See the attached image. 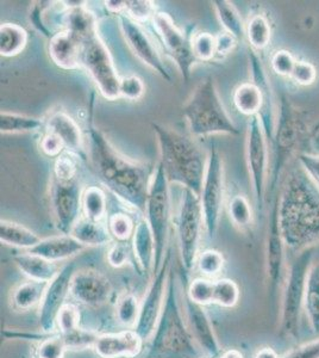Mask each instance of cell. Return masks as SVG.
<instances>
[{
    "label": "cell",
    "mask_w": 319,
    "mask_h": 358,
    "mask_svg": "<svg viewBox=\"0 0 319 358\" xmlns=\"http://www.w3.org/2000/svg\"><path fill=\"white\" fill-rule=\"evenodd\" d=\"M71 236L86 248H99L112 243L113 238L107 224L103 221H94L81 216L74 226Z\"/></svg>",
    "instance_id": "83f0119b"
},
{
    "label": "cell",
    "mask_w": 319,
    "mask_h": 358,
    "mask_svg": "<svg viewBox=\"0 0 319 358\" xmlns=\"http://www.w3.org/2000/svg\"><path fill=\"white\" fill-rule=\"evenodd\" d=\"M311 261L312 251L307 248L297 257L287 275L281 312V334L287 337L295 338L298 334L300 308L304 303L307 273L311 266Z\"/></svg>",
    "instance_id": "7c38bea8"
},
{
    "label": "cell",
    "mask_w": 319,
    "mask_h": 358,
    "mask_svg": "<svg viewBox=\"0 0 319 358\" xmlns=\"http://www.w3.org/2000/svg\"><path fill=\"white\" fill-rule=\"evenodd\" d=\"M246 37L255 52L259 53L267 48L272 40L269 18L262 13H253L246 23Z\"/></svg>",
    "instance_id": "d590c367"
},
{
    "label": "cell",
    "mask_w": 319,
    "mask_h": 358,
    "mask_svg": "<svg viewBox=\"0 0 319 358\" xmlns=\"http://www.w3.org/2000/svg\"><path fill=\"white\" fill-rule=\"evenodd\" d=\"M151 24L158 35L163 50L175 62L185 82L190 80L191 73L198 60L192 50V37L178 28L173 18L167 13H156Z\"/></svg>",
    "instance_id": "5bb4252c"
},
{
    "label": "cell",
    "mask_w": 319,
    "mask_h": 358,
    "mask_svg": "<svg viewBox=\"0 0 319 358\" xmlns=\"http://www.w3.org/2000/svg\"><path fill=\"white\" fill-rule=\"evenodd\" d=\"M49 57L61 69L75 71L81 69L82 40L68 30L55 34L48 45Z\"/></svg>",
    "instance_id": "cb8c5ba5"
},
{
    "label": "cell",
    "mask_w": 319,
    "mask_h": 358,
    "mask_svg": "<svg viewBox=\"0 0 319 358\" xmlns=\"http://www.w3.org/2000/svg\"><path fill=\"white\" fill-rule=\"evenodd\" d=\"M107 227L116 241H128L133 238L136 224L126 213H113L107 217Z\"/></svg>",
    "instance_id": "b9f144b4"
},
{
    "label": "cell",
    "mask_w": 319,
    "mask_h": 358,
    "mask_svg": "<svg viewBox=\"0 0 319 358\" xmlns=\"http://www.w3.org/2000/svg\"><path fill=\"white\" fill-rule=\"evenodd\" d=\"M283 358H319V339L299 346Z\"/></svg>",
    "instance_id": "680465c9"
},
{
    "label": "cell",
    "mask_w": 319,
    "mask_h": 358,
    "mask_svg": "<svg viewBox=\"0 0 319 358\" xmlns=\"http://www.w3.org/2000/svg\"><path fill=\"white\" fill-rule=\"evenodd\" d=\"M81 69L89 73L105 99L116 101L121 98V77L118 76L109 48L99 36V31L82 38Z\"/></svg>",
    "instance_id": "9c48e42d"
},
{
    "label": "cell",
    "mask_w": 319,
    "mask_h": 358,
    "mask_svg": "<svg viewBox=\"0 0 319 358\" xmlns=\"http://www.w3.org/2000/svg\"><path fill=\"white\" fill-rule=\"evenodd\" d=\"M160 152V164L166 172L168 183L180 185L200 196L207 171V152L187 135L161 123H150Z\"/></svg>",
    "instance_id": "3957f363"
},
{
    "label": "cell",
    "mask_w": 319,
    "mask_h": 358,
    "mask_svg": "<svg viewBox=\"0 0 319 358\" xmlns=\"http://www.w3.org/2000/svg\"><path fill=\"white\" fill-rule=\"evenodd\" d=\"M278 199L272 208L271 220L266 241V275L272 289H276L283 281L285 262V241H283L278 216Z\"/></svg>",
    "instance_id": "7402d4cb"
},
{
    "label": "cell",
    "mask_w": 319,
    "mask_h": 358,
    "mask_svg": "<svg viewBox=\"0 0 319 358\" xmlns=\"http://www.w3.org/2000/svg\"><path fill=\"white\" fill-rule=\"evenodd\" d=\"M184 310L191 334L205 358H218L222 354L221 344L214 334V326L202 306L191 301L186 294L182 296Z\"/></svg>",
    "instance_id": "d6986e66"
},
{
    "label": "cell",
    "mask_w": 319,
    "mask_h": 358,
    "mask_svg": "<svg viewBox=\"0 0 319 358\" xmlns=\"http://www.w3.org/2000/svg\"><path fill=\"white\" fill-rule=\"evenodd\" d=\"M144 341L135 330L98 336L94 349L101 358H133L141 354Z\"/></svg>",
    "instance_id": "603a6c76"
},
{
    "label": "cell",
    "mask_w": 319,
    "mask_h": 358,
    "mask_svg": "<svg viewBox=\"0 0 319 358\" xmlns=\"http://www.w3.org/2000/svg\"><path fill=\"white\" fill-rule=\"evenodd\" d=\"M239 40L230 34L222 31L216 35V59H224L234 52L239 45Z\"/></svg>",
    "instance_id": "9f6ffc18"
},
{
    "label": "cell",
    "mask_w": 319,
    "mask_h": 358,
    "mask_svg": "<svg viewBox=\"0 0 319 358\" xmlns=\"http://www.w3.org/2000/svg\"><path fill=\"white\" fill-rule=\"evenodd\" d=\"M143 358H202L187 324L182 296L173 271L167 285L166 300Z\"/></svg>",
    "instance_id": "277c9868"
},
{
    "label": "cell",
    "mask_w": 319,
    "mask_h": 358,
    "mask_svg": "<svg viewBox=\"0 0 319 358\" xmlns=\"http://www.w3.org/2000/svg\"><path fill=\"white\" fill-rule=\"evenodd\" d=\"M199 197L202 203L205 232L209 238H214L218 231L225 200L224 162L218 148L214 145L207 151V171Z\"/></svg>",
    "instance_id": "30bf717a"
},
{
    "label": "cell",
    "mask_w": 319,
    "mask_h": 358,
    "mask_svg": "<svg viewBox=\"0 0 319 358\" xmlns=\"http://www.w3.org/2000/svg\"><path fill=\"white\" fill-rule=\"evenodd\" d=\"M228 213L235 227L239 231H246L251 227L254 221L253 209L246 196L237 194L231 197L228 203Z\"/></svg>",
    "instance_id": "f35d334b"
},
{
    "label": "cell",
    "mask_w": 319,
    "mask_h": 358,
    "mask_svg": "<svg viewBox=\"0 0 319 358\" xmlns=\"http://www.w3.org/2000/svg\"><path fill=\"white\" fill-rule=\"evenodd\" d=\"M234 106L241 114L253 117L262 109L263 94L259 86L253 82H246L235 90Z\"/></svg>",
    "instance_id": "1f68e13d"
},
{
    "label": "cell",
    "mask_w": 319,
    "mask_h": 358,
    "mask_svg": "<svg viewBox=\"0 0 319 358\" xmlns=\"http://www.w3.org/2000/svg\"><path fill=\"white\" fill-rule=\"evenodd\" d=\"M124 13L133 21L142 24L146 22L153 21L156 10L154 1L150 0H126Z\"/></svg>",
    "instance_id": "7dc6e473"
},
{
    "label": "cell",
    "mask_w": 319,
    "mask_h": 358,
    "mask_svg": "<svg viewBox=\"0 0 319 358\" xmlns=\"http://www.w3.org/2000/svg\"><path fill=\"white\" fill-rule=\"evenodd\" d=\"M75 271V263H67L60 268L53 281L49 282L38 312V322L42 332L52 334L57 330V315L66 305V299L71 294V283Z\"/></svg>",
    "instance_id": "e0dca14e"
},
{
    "label": "cell",
    "mask_w": 319,
    "mask_h": 358,
    "mask_svg": "<svg viewBox=\"0 0 319 358\" xmlns=\"http://www.w3.org/2000/svg\"><path fill=\"white\" fill-rule=\"evenodd\" d=\"M68 345L64 336L45 338L37 349V358H64Z\"/></svg>",
    "instance_id": "681fc988"
},
{
    "label": "cell",
    "mask_w": 319,
    "mask_h": 358,
    "mask_svg": "<svg viewBox=\"0 0 319 358\" xmlns=\"http://www.w3.org/2000/svg\"><path fill=\"white\" fill-rule=\"evenodd\" d=\"M131 252L133 248L131 244H128V241H116L110 246L106 255V261L113 268H123L129 263Z\"/></svg>",
    "instance_id": "816d5d0a"
},
{
    "label": "cell",
    "mask_w": 319,
    "mask_h": 358,
    "mask_svg": "<svg viewBox=\"0 0 319 358\" xmlns=\"http://www.w3.org/2000/svg\"><path fill=\"white\" fill-rule=\"evenodd\" d=\"M82 184L79 178L60 180L52 177L49 202L55 227L60 234H71L82 214Z\"/></svg>",
    "instance_id": "4fadbf2b"
},
{
    "label": "cell",
    "mask_w": 319,
    "mask_h": 358,
    "mask_svg": "<svg viewBox=\"0 0 319 358\" xmlns=\"http://www.w3.org/2000/svg\"><path fill=\"white\" fill-rule=\"evenodd\" d=\"M305 131L306 126L304 122L303 113L286 96H283L280 98L274 136L271 143L273 148V165L268 182L271 192H274L283 169L297 151Z\"/></svg>",
    "instance_id": "8992f818"
},
{
    "label": "cell",
    "mask_w": 319,
    "mask_h": 358,
    "mask_svg": "<svg viewBox=\"0 0 319 358\" xmlns=\"http://www.w3.org/2000/svg\"><path fill=\"white\" fill-rule=\"evenodd\" d=\"M280 231L286 248L303 252L319 243V187L306 172L290 173L278 199Z\"/></svg>",
    "instance_id": "7a4b0ae2"
},
{
    "label": "cell",
    "mask_w": 319,
    "mask_h": 358,
    "mask_svg": "<svg viewBox=\"0 0 319 358\" xmlns=\"http://www.w3.org/2000/svg\"><path fill=\"white\" fill-rule=\"evenodd\" d=\"M182 115L194 138L239 134V128L231 120L219 97L218 90L212 77L204 78L194 87L182 106Z\"/></svg>",
    "instance_id": "5b68a950"
},
{
    "label": "cell",
    "mask_w": 319,
    "mask_h": 358,
    "mask_svg": "<svg viewBox=\"0 0 319 358\" xmlns=\"http://www.w3.org/2000/svg\"><path fill=\"white\" fill-rule=\"evenodd\" d=\"M57 329L62 336L73 334L80 329V313L75 306L66 303L57 315Z\"/></svg>",
    "instance_id": "c3c4849f"
},
{
    "label": "cell",
    "mask_w": 319,
    "mask_h": 358,
    "mask_svg": "<svg viewBox=\"0 0 319 358\" xmlns=\"http://www.w3.org/2000/svg\"><path fill=\"white\" fill-rule=\"evenodd\" d=\"M81 158L72 152L66 151L55 159L52 177L60 180L79 178V164Z\"/></svg>",
    "instance_id": "7bdbcfd3"
},
{
    "label": "cell",
    "mask_w": 319,
    "mask_h": 358,
    "mask_svg": "<svg viewBox=\"0 0 319 358\" xmlns=\"http://www.w3.org/2000/svg\"><path fill=\"white\" fill-rule=\"evenodd\" d=\"M218 358H244L241 351L236 350V349H230V350L224 351L221 354Z\"/></svg>",
    "instance_id": "6125c7cd"
},
{
    "label": "cell",
    "mask_w": 319,
    "mask_h": 358,
    "mask_svg": "<svg viewBox=\"0 0 319 358\" xmlns=\"http://www.w3.org/2000/svg\"><path fill=\"white\" fill-rule=\"evenodd\" d=\"M45 118L34 117L28 115L1 111L0 131L1 134H25L45 131Z\"/></svg>",
    "instance_id": "4dcf8cb0"
},
{
    "label": "cell",
    "mask_w": 319,
    "mask_h": 358,
    "mask_svg": "<svg viewBox=\"0 0 319 358\" xmlns=\"http://www.w3.org/2000/svg\"><path fill=\"white\" fill-rule=\"evenodd\" d=\"M104 4L110 13L117 15V16L126 11V0H109V1H104Z\"/></svg>",
    "instance_id": "91938a15"
},
{
    "label": "cell",
    "mask_w": 319,
    "mask_h": 358,
    "mask_svg": "<svg viewBox=\"0 0 319 358\" xmlns=\"http://www.w3.org/2000/svg\"><path fill=\"white\" fill-rule=\"evenodd\" d=\"M192 50L198 62H210L216 59V35L200 31L192 36Z\"/></svg>",
    "instance_id": "ee69618b"
},
{
    "label": "cell",
    "mask_w": 319,
    "mask_h": 358,
    "mask_svg": "<svg viewBox=\"0 0 319 358\" xmlns=\"http://www.w3.org/2000/svg\"><path fill=\"white\" fill-rule=\"evenodd\" d=\"M255 358H279L278 355L271 348H263L256 354Z\"/></svg>",
    "instance_id": "94428289"
},
{
    "label": "cell",
    "mask_w": 319,
    "mask_h": 358,
    "mask_svg": "<svg viewBox=\"0 0 319 358\" xmlns=\"http://www.w3.org/2000/svg\"><path fill=\"white\" fill-rule=\"evenodd\" d=\"M195 266L198 268L199 273H202V276L211 280L222 273L224 268V257L216 250H205L199 253Z\"/></svg>",
    "instance_id": "f6af8a7d"
},
{
    "label": "cell",
    "mask_w": 319,
    "mask_h": 358,
    "mask_svg": "<svg viewBox=\"0 0 319 358\" xmlns=\"http://www.w3.org/2000/svg\"><path fill=\"white\" fill-rule=\"evenodd\" d=\"M299 163L304 171L311 178L312 182L319 187V155L300 153Z\"/></svg>",
    "instance_id": "6f0895ef"
},
{
    "label": "cell",
    "mask_w": 319,
    "mask_h": 358,
    "mask_svg": "<svg viewBox=\"0 0 319 358\" xmlns=\"http://www.w3.org/2000/svg\"><path fill=\"white\" fill-rule=\"evenodd\" d=\"M178 234L179 252L182 266L187 273L195 268L202 241L204 215L200 197L188 189H182L179 203L178 215L175 220Z\"/></svg>",
    "instance_id": "52a82bcc"
},
{
    "label": "cell",
    "mask_w": 319,
    "mask_h": 358,
    "mask_svg": "<svg viewBox=\"0 0 319 358\" xmlns=\"http://www.w3.org/2000/svg\"><path fill=\"white\" fill-rule=\"evenodd\" d=\"M117 17L121 35L133 55L138 57L143 65L156 72L162 79L168 83L172 82V77L165 65L161 54L158 53V49L150 40L143 27L126 16V13H121Z\"/></svg>",
    "instance_id": "2e32d148"
},
{
    "label": "cell",
    "mask_w": 319,
    "mask_h": 358,
    "mask_svg": "<svg viewBox=\"0 0 319 358\" xmlns=\"http://www.w3.org/2000/svg\"><path fill=\"white\" fill-rule=\"evenodd\" d=\"M290 78L298 85L310 86L317 80V69L311 62L297 60Z\"/></svg>",
    "instance_id": "db71d44e"
},
{
    "label": "cell",
    "mask_w": 319,
    "mask_h": 358,
    "mask_svg": "<svg viewBox=\"0 0 319 358\" xmlns=\"http://www.w3.org/2000/svg\"><path fill=\"white\" fill-rule=\"evenodd\" d=\"M246 160L251 178L255 206L262 210L269 182V143L259 116L249 118L246 124Z\"/></svg>",
    "instance_id": "8fae6325"
},
{
    "label": "cell",
    "mask_w": 319,
    "mask_h": 358,
    "mask_svg": "<svg viewBox=\"0 0 319 358\" xmlns=\"http://www.w3.org/2000/svg\"><path fill=\"white\" fill-rule=\"evenodd\" d=\"M146 94V85L138 76H128L121 78L119 84V94L121 98H124L130 102L140 101Z\"/></svg>",
    "instance_id": "f907efd6"
},
{
    "label": "cell",
    "mask_w": 319,
    "mask_h": 358,
    "mask_svg": "<svg viewBox=\"0 0 319 358\" xmlns=\"http://www.w3.org/2000/svg\"><path fill=\"white\" fill-rule=\"evenodd\" d=\"M141 303L133 294L126 293L119 297L116 305V319L121 325L133 327L138 324Z\"/></svg>",
    "instance_id": "ab89813d"
},
{
    "label": "cell",
    "mask_w": 319,
    "mask_h": 358,
    "mask_svg": "<svg viewBox=\"0 0 319 358\" xmlns=\"http://www.w3.org/2000/svg\"><path fill=\"white\" fill-rule=\"evenodd\" d=\"M107 214V199L99 187H87L82 194V216L94 221H103Z\"/></svg>",
    "instance_id": "74e56055"
},
{
    "label": "cell",
    "mask_w": 319,
    "mask_h": 358,
    "mask_svg": "<svg viewBox=\"0 0 319 358\" xmlns=\"http://www.w3.org/2000/svg\"><path fill=\"white\" fill-rule=\"evenodd\" d=\"M40 241H42V238L23 224H17L13 221H0V241H1V244L30 251L37 244H40Z\"/></svg>",
    "instance_id": "f1b7e54d"
},
{
    "label": "cell",
    "mask_w": 319,
    "mask_h": 358,
    "mask_svg": "<svg viewBox=\"0 0 319 358\" xmlns=\"http://www.w3.org/2000/svg\"><path fill=\"white\" fill-rule=\"evenodd\" d=\"M45 121V131L57 135L65 145L66 151L77 155L81 160L87 159L85 135L82 134L80 127L71 115L62 109H57L50 111Z\"/></svg>",
    "instance_id": "44dd1931"
},
{
    "label": "cell",
    "mask_w": 319,
    "mask_h": 358,
    "mask_svg": "<svg viewBox=\"0 0 319 358\" xmlns=\"http://www.w3.org/2000/svg\"><path fill=\"white\" fill-rule=\"evenodd\" d=\"M28 45V33L16 23L0 25V54L1 57H13L20 55Z\"/></svg>",
    "instance_id": "e575fe53"
},
{
    "label": "cell",
    "mask_w": 319,
    "mask_h": 358,
    "mask_svg": "<svg viewBox=\"0 0 319 358\" xmlns=\"http://www.w3.org/2000/svg\"><path fill=\"white\" fill-rule=\"evenodd\" d=\"M71 295L89 307H101L107 303L112 295V285L109 278L91 268L77 270L71 283Z\"/></svg>",
    "instance_id": "ac0fdd59"
},
{
    "label": "cell",
    "mask_w": 319,
    "mask_h": 358,
    "mask_svg": "<svg viewBox=\"0 0 319 358\" xmlns=\"http://www.w3.org/2000/svg\"><path fill=\"white\" fill-rule=\"evenodd\" d=\"M168 179L163 166L158 163L154 172L153 179L150 183L148 199H147L146 220L148 221L153 231L155 243H156V261L155 271L161 268L167 253V239L170 233V192Z\"/></svg>",
    "instance_id": "ba28073f"
},
{
    "label": "cell",
    "mask_w": 319,
    "mask_h": 358,
    "mask_svg": "<svg viewBox=\"0 0 319 358\" xmlns=\"http://www.w3.org/2000/svg\"><path fill=\"white\" fill-rule=\"evenodd\" d=\"M87 159L94 173L113 195L133 210L144 214L150 183L156 166L133 162L121 155L106 135L96 127L89 115L85 131Z\"/></svg>",
    "instance_id": "6da1fadb"
},
{
    "label": "cell",
    "mask_w": 319,
    "mask_h": 358,
    "mask_svg": "<svg viewBox=\"0 0 319 358\" xmlns=\"http://www.w3.org/2000/svg\"><path fill=\"white\" fill-rule=\"evenodd\" d=\"M170 259L172 253L168 250L161 268L153 275L146 296L141 302V310L138 322L135 326V331L141 336L144 342H148L153 336L156 324H158L162 308L166 300L167 285L170 275Z\"/></svg>",
    "instance_id": "9a60e30c"
},
{
    "label": "cell",
    "mask_w": 319,
    "mask_h": 358,
    "mask_svg": "<svg viewBox=\"0 0 319 358\" xmlns=\"http://www.w3.org/2000/svg\"><path fill=\"white\" fill-rule=\"evenodd\" d=\"M13 262L20 273L28 277L30 281L49 283L54 280L60 271V266L57 263L47 261L42 257L25 251L13 257Z\"/></svg>",
    "instance_id": "4316f807"
},
{
    "label": "cell",
    "mask_w": 319,
    "mask_h": 358,
    "mask_svg": "<svg viewBox=\"0 0 319 358\" xmlns=\"http://www.w3.org/2000/svg\"><path fill=\"white\" fill-rule=\"evenodd\" d=\"M304 306L313 334H319V262L312 263L307 273Z\"/></svg>",
    "instance_id": "836d02e7"
},
{
    "label": "cell",
    "mask_w": 319,
    "mask_h": 358,
    "mask_svg": "<svg viewBox=\"0 0 319 358\" xmlns=\"http://www.w3.org/2000/svg\"><path fill=\"white\" fill-rule=\"evenodd\" d=\"M48 283L42 282L28 281L18 285L13 290V308L18 310H29L40 306L45 296V289Z\"/></svg>",
    "instance_id": "8d00e7d4"
},
{
    "label": "cell",
    "mask_w": 319,
    "mask_h": 358,
    "mask_svg": "<svg viewBox=\"0 0 319 358\" xmlns=\"http://www.w3.org/2000/svg\"><path fill=\"white\" fill-rule=\"evenodd\" d=\"M214 281L205 277H199L191 282L186 296L197 305L205 306L214 302Z\"/></svg>",
    "instance_id": "bcb514c9"
},
{
    "label": "cell",
    "mask_w": 319,
    "mask_h": 358,
    "mask_svg": "<svg viewBox=\"0 0 319 358\" xmlns=\"http://www.w3.org/2000/svg\"><path fill=\"white\" fill-rule=\"evenodd\" d=\"M64 3V1H62ZM64 30L75 34L81 40L98 31V20L87 8V3L77 8H66Z\"/></svg>",
    "instance_id": "f546056e"
},
{
    "label": "cell",
    "mask_w": 319,
    "mask_h": 358,
    "mask_svg": "<svg viewBox=\"0 0 319 358\" xmlns=\"http://www.w3.org/2000/svg\"><path fill=\"white\" fill-rule=\"evenodd\" d=\"M40 151L48 158H59L64 152H66L65 145L62 143L57 135L45 131V135L40 138Z\"/></svg>",
    "instance_id": "11a10c76"
},
{
    "label": "cell",
    "mask_w": 319,
    "mask_h": 358,
    "mask_svg": "<svg viewBox=\"0 0 319 358\" xmlns=\"http://www.w3.org/2000/svg\"><path fill=\"white\" fill-rule=\"evenodd\" d=\"M249 64H251V82L255 83L262 91V109L258 116H259L260 122H261L268 143L271 146L273 136H274L276 115H278V110L275 108L274 94H273L271 80L267 74L261 57H259L258 52H255L251 48H249Z\"/></svg>",
    "instance_id": "ffe728a7"
},
{
    "label": "cell",
    "mask_w": 319,
    "mask_h": 358,
    "mask_svg": "<svg viewBox=\"0 0 319 358\" xmlns=\"http://www.w3.org/2000/svg\"><path fill=\"white\" fill-rule=\"evenodd\" d=\"M85 248L86 246L79 243L71 234H60L42 239L40 244H37L29 252L42 257L47 261L59 263L77 256Z\"/></svg>",
    "instance_id": "484cf974"
},
{
    "label": "cell",
    "mask_w": 319,
    "mask_h": 358,
    "mask_svg": "<svg viewBox=\"0 0 319 358\" xmlns=\"http://www.w3.org/2000/svg\"><path fill=\"white\" fill-rule=\"evenodd\" d=\"M239 300V288L236 282L229 278L214 281V303L224 308H232L237 305Z\"/></svg>",
    "instance_id": "60d3db41"
},
{
    "label": "cell",
    "mask_w": 319,
    "mask_h": 358,
    "mask_svg": "<svg viewBox=\"0 0 319 358\" xmlns=\"http://www.w3.org/2000/svg\"><path fill=\"white\" fill-rule=\"evenodd\" d=\"M295 62H297V59L292 55L291 52L285 50V49L276 50L271 57L272 69L281 77H291Z\"/></svg>",
    "instance_id": "f5cc1de1"
},
{
    "label": "cell",
    "mask_w": 319,
    "mask_h": 358,
    "mask_svg": "<svg viewBox=\"0 0 319 358\" xmlns=\"http://www.w3.org/2000/svg\"><path fill=\"white\" fill-rule=\"evenodd\" d=\"M131 248L141 273L154 275L156 261V243L146 217L136 222L135 232L131 238Z\"/></svg>",
    "instance_id": "d4e9b609"
},
{
    "label": "cell",
    "mask_w": 319,
    "mask_h": 358,
    "mask_svg": "<svg viewBox=\"0 0 319 358\" xmlns=\"http://www.w3.org/2000/svg\"><path fill=\"white\" fill-rule=\"evenodd\" d=\"M212 6L217 20L222 25L223 31L230 34L239 41L243 40L246 37V23L236 6L228 0H216Z\"/></svg>",
    "instance_id": "d6a6232c"
}]
</instances>
